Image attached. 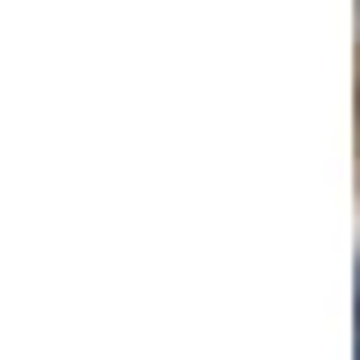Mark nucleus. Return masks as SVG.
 <instances>
[{"label":"nucleus","instance_id":"f257e3e1","mask_svg":"<svg viewBox=\"0 0 360 360\" xmlns=\"http://www.w3.org/2000/svg\"><path fill=\"white\" fill-rule=\"evenodd\" d=\"M353 360H360V281H353Z\"/></svg>","mask_w":360,"mask_h":360}]
</instances>
